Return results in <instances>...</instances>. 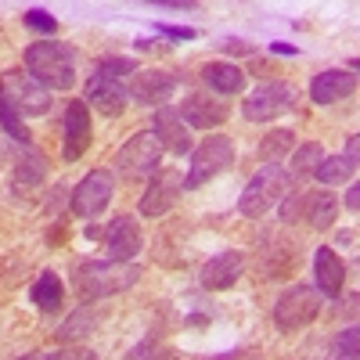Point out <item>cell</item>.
<instances>
[{"mask_svg":"<svg viewBox=\"0 0 360 360\" xmlns=\"http://www.w3.org/2000/svg\"><path fill=\"white\" fill-rule=\"evenodd\" d=\"M137 278H141V270L134 263L86 259V263H76V270H72V288L83 303H98V299H108L115 292L134 288Z\"/></svg>","mask_w":360,"mask_h":360,"instance_id":"obj_1","label":"cell"},{"mask_svg":"<svg viewBox=\"0 0 360 360\" xmlns=\"http://www.w3.org/2000/svg\"><path fill=\"white\" fill-rule=\"evenodd\" d=\"M25 72L33 76L44 90H72L76 83V58L65 44H29L25 51Z\"/></svg>","mask_w":360,"mask_h":360,"instance_id":"obj_2","label":"cell"},{"mask_svg":"<svg viewBox=\"0 0 360 360\" xmlns=\"http://www.w3.org/2000/svg\"><path fill=\"white\" fill-rule=\"evenodd\" d=\"M288 195V173L281 166H259L252 173V180L245 184L242 198H238V213L242 217H263L274 202H281Z\"/></svg>","mask_w":360,"mask_h":360,"instance_id":"obj_3","label":"cell"},{"mask_svg":"<svg viewBox=\"0 0 360 360\" xmlns=\"http://www.w3.org/2000/svg\"><path fill=\"white\" fill-rule=\"evenodd\" d=\"M234 166V141L217 134V137H205L195 152H191V169L184 176V191H195L202 184H209L213 176H220L224 169Z\"/></svg>","mask_w":360,"mask_h":360,"instance_id":"obj_4","label":"cell"},{"mask_svg":"<svg viewBox=\"0 0 360 360\" xmlns=\"http://www.w3.org/2000/svg\"><path fill=\"white\" fill-rule=\"evenodd\" d=\"M162 162V144L152 130H141L134 134L123 148L115 152V169L119 176H127V180H144V176H152Z\"/></svg>","mask_w":360,"mask_h":360,"instance_id":"obj_5","label":"cell"},{"mask_svg":"<svg viewBox=\"0 0 360 360\" xmlns=\"http://www.w3.org/2000/svg\"><path fill=\"white\" fill-rule=\"evenodd\" d=\"M0 98H4L18 115H44L51 108V94L25 69H11V72L0 76Z\"/></svg>","mask_w":360,"mask_h":360,"instance_id":"obj_6","label":"cell"},{"mask_svg":"<svg viewBox=\"0 0 360 360\" xmlns=\"http://www.w3.org/2000/svg\"><path fill=\"white\" fill-rule=\"evenodd\" d=\"M321 314V295L310 285H295L288 288L278 303H274V324L281 332H299V328L314 324Z\"/></svg>","mask_w":360,"mask_h":360,"instance_id":"obj_7","label":"cell"},{"mask_svg":"<svg viewBox=\"0 0 360 360\" xmlns=\"http://www.w3.org/2000/svg\"><path fill=\"white\" fill-rule=\"evenodd\" d=\"M112 191H115V180L108 169H90L79 184L72 188V213L83 217V220H94L101 217L108 202H112Z\"/></svg>","mask_w":360,"mask_h":360,"instance_id":"obj_8","label":"cell"},{"mask_svg":"<svg viewBox=\"0 0 360 360\" xmlns=\"http://www.w3.org/2000/svg\"><path fill=\"white\" fill-rule=\"evenodd\" d=\"M101 242H105L108 259H115V263H130V259L144 249V234H141L137 217L115 213V217L108 220V227L101 231Z\"/></svg>","mask_w":360,"mask_h":360,"instance_id":"obj_9","label":"cell"},{"mask_svg":"<svg viewBox=\"0 0 360 360\" xmlns=\"http://www.w3.org/2000/svg\"><path fill=\"white\" fill-rule=\"evenodd\" d=\"M180 191H184V180L176 176V169H155L152 180H148V188H144V195H141V202H137L141 217H148V220L166 217L176 205Z\"/></svg>","mask_w":360,"mask_h":360,"instance_id":"obj_10","label":"cell"},{"mask_svg":"<svg viewBox=\"0 0 360 360\" xmlns=\"http://www.w3.org/2000/svg\"><path fill=\"white\" fill-rule=\"evenodd\" d=\"M292 105H295V90L288 83H263L242 105V115L249 119V123H270V119L292 112Z\"/></svg>","mask_w":360,"mask_h":360,"instance_id":"obj_11","label":"cell"},{"mask_svg":"<svg viewBox=\"0 0 360 360\" xmlns=\"http://www.w3.org/2000/svg\"><path fill=\"white\" fill-rule=\"evenodd\" d=\"M127 86L123 79H115V76H105V72H94L86 79V105L90 108H98L101 115L115 119V115H123L127 108Z\"/></svg>","mask_w":360,"mask_h":360,"instance_id":"obj_12","label":"cell"},{"mask_svg":"<svg viewBox=\"0 0 360 360\" xmlns=\"http://www.w3.org/2000/svg\"><path fill=\"white\" fill-rule=\"evenodd\" d=\"M176 76L173 72H162V69H144V72H137V79L130 83V90L127 94L137 101V105H144V108H159L162 101H169V94L176 90Z\"/></svg>","mask_w":360,"mask_h":360,"instance_id":"obj_13","label":"cell"},{"mask_svg":"<svg viewBox=\"0 0 360 360\" xmlns=\"http://www.w3.org/2000/svg\"><path fill=\"white\" fill-rule=\"evenodd\" d=\"M242 274H245V256L238 252V249H227V252L213 256L209 263H202L198 281H202V288H209V292H224V288H231Z\"/></svg>","mask_w":360,"mask_h":360,"instance_id":"obj_14","label":"cell"},{"mask_svg":"<svg viewBox=\"0 0 360 360\" xmlns=\"http://www.w3.org/2000/svg\"><path fill=\"white\" fill-rule=\"evenodd\" d=\"M90 148V112H86V101H69L65 108V148H62V159L65 162H76L86 155Z\"/></svg>","mask_w":360,"mask_h":360,"instance_id":"obj_15","label":"cell"},{"mask_svg":"<svg viewBox=\"0 0 360 360\" xmlns=\"http://www.w3.org/2000/svg\"><path fill=\"white\" fill-rule=\"evenodd\" d=\"M184 119V127H195V130H213V127H224L227 119V101H217L209 94H191L176 112Z\"/></svg>","mask_w":360,"mask_h":360,"instance_id":"obj_16","label":"cell"},{"mask_svg":"<svg viewBox=\"0 0 360 360\" xmlns=\"http://www.w3.org/2000/svg\"><path fill=\"white\" fill-rule=\"evenodd\" d=\"M314 278H317V292L328 299H339L342 285H346V263L335 256L332 245H321L314 252Z\"/></svg>","mask_w":360,"mask_h":360,"instance_id":"obj_17","label":"cell"},{"mask_svg":"<svg viewBox=\"0 0 360 360\" xmlns=\"http://www.w3.org/2000/svg\"><path fill=\"white\" fill-rule=\"evenodd\" d=\"M162 144V152H173V155H188L191 152V134L184 127V119H180L173 108H159L155 112V130H152Z\"/></svg>","mask_w":360,"mask_h":360,"instance_id":"obj_18","label":"cell"},{"mask_svg":"<svg viewBox=\"0 0 360 360\" xmlns=\"http://www.w3.org/2000/svg\"><path fill=\"white\" fill-rule=\"evenodd\" d=\"M356 90V76L353 72H342V69H328L321 76H314L310 83V98L317 105H335V101H346Z\"/></svg>","mask_w":360,"mask_h":360,"instance_id":"obj_19","label":"cell"},{"mask_svg":"<svg viewBox=\"0 0 360 360\" xmlns=\"http://www.w3.org/2000/svg\"><path fill=\"white\" fill-rule=\"evenodd\" d=\"M335 213H339L335 195H328V191L299 195V217H307V224H310L314 231H328V227L335 224Z\"/></svg>","mask_w":360,"mask_h":360,"instance_id":"obj_20","label":"cell"},{"mask_svg":"<svg viewBox=\"0 0 360 360\" xmlns=\"http://www.w3.org/2000/svg\"><path fill=\"white\" fill-rule=\"evenodd\" d=\"M44 176H47V162L40 152H25L15 166V176H11V188L15 195H33L40 184H44Z\"/></svg>","mask_w":360,"mask_h":360,"instance_id":"obj_21","label":"cell"},{"mask_svg":"<svg viewBox=\"0 0 360 360\" xmlns=\"http://www.w3.org/2000/svg\"><path fill=\"white\" fill-rule=\"evenodd\" d=\"M202 79L217 90V94H242V86H245V72L231 65V62H209L202 65Z\"/></svg>","mask_w":360,"mask_h":360,"instance_id":"obj_22","label":"cell"},{"mask_svg":"<svg viewBox=\"0 0 360 360\" xmlns=\"http://www.w3.org/2000/svg\"><path fill=\"white\" fill-rule=\"evenodd\" d=\"M321 159H324V148H321L317 141H307V144L295 148V155L288 159V169H285V173H288L292 180H310V176L317 173Z\"/></svg>","mask_w":360,"mask_h":360,"instance_id":"obj_23","label":"cell"},{"mask_svg":"<svg viewBox=\"0 0 360 360\" xmlns=\"http://www.w3.org/2000/svg\"><path fill=\"white\" fill-rule=\"evenodd\" d=\"M292 144H295V134H292V130H270V134L259 141L256 155L263 159V166H278L281 159H288Z\"/></svg>","mask_w":360,"mask_h":360,"instance_id":"obj_24","label":"cell"},{"mask_svg":"<svg viewBox=\"0 0 360 360\" xmlns=\"http://www.w3.org/2000/svg\"><path fill=\"white\" fill-rule=\"evenodd\" d=\"M62 281H58V274L54 270H44V274L37 278V285H33V303L44 310V314H54L58 307H62Z\"/></svg>","mask_w":360,"mask_h":360,"instance_id":"obj_25","label":"cell"},{"mask_svg":"<svg viewBox=\"0 0 360 360\" xmlns=\"http://www.w3.org/2000/svg\"><path fill=\"white\" fill-rule=\"evenodd\" d=\"M94 328H98V314L94 310H86V307H79L62 328H58V332H54V339L58 342H76V339H86L90 332H94Z\"/></svg>","mask_w":360,"mask_h":360,"instance_id":"obj_26","label":"cell"},{"mask_svg":"<svg viewBox=\"0 0 360 360\" xmlns=\"http://www.w3.org/2000/svg\"><path fill=\"white\" fill-rule=\"evenodd\" d=\"M353 173H356V162L353 159H346V155H324L314 176L321 180V184H346Z\"/></svg>","mask_w":360,"mask_h":360,"instance_id":"obj_27","label":"cell"},{"mask_svg":"<svg viewBox=\"0 0 360 360\" xmlns=\"http://www.w3.org/2000/svg\"><path fill=\"white\" fill-rule=\"evenodd\" d=\"M0 130H8L15 141H22V144H29V130H25V123H22V115L0 98Z\"/></svg>","mask_w":360,"mask_h":360,"instance_id":"obj_28","label":"cell"},{"mask_svg":"<svg viewBox=\"0 0 360 360\" xmlns=\"http://www.w3.org/2000/svg\"><path fill=\"white\" fill-rule=\"evenodd\" d=\"M22 22H25V29H33V33H44V37H51L54 29H58V22H54L44 8H29V11L22 15Z\"/></svg>","mask_w":360,"mask_h":360,"instance_id":"obj_29","label":"cell"},{"mask_svg":"<svg viewBox=\"0 0 360 360\" xmlns=\"http://www.w3.org/2000/svg\"><path fill=\"white\" fill-rule=\"evenodd\" d=\"M98 72H105V76H123V72H137V62L134 58H105V62L98 65Z\"/></svg>","mask_w":360,"mask_h":360,"instance_id":"obj_30","label":"cell"},{"mask_svg":"<svg viewBox=\"0 0 360 360\" xmlns=\"http://www.w3.org/2000/svg\"><path fill=\"white\" fill-rule=\"evenodd\" d=\"M339 353H342V360H356V328H346L339 335Z\"/></svg>","mask_w":360,"mask_h":360,"instance_id":"obj_31","label":"cell"},{"mask_svg":"<svg viewBox=\"0 0 360 360\" xmlns=\"http://www.w3.org/2000/svg\"><path fill=\"white\" fill-rule=\"evenodd\" d=\"M159 33L169 37V40H195L198 29H191V25H159Z\"/></svg>","mask_w":360,"mask_h":360,"instance_id":"obj_32","label":"cell"},{"mask_svg":"<svg viewBox=\"0 0 360 360\" xmlns=\"http://www.w3.org/2000/svg\"><path fill=\"white\" fill-rule=\"evenodd\" d=\"M51 360H98V353L94 349H86V346H65L58 356H51Z\"/></svg>","mask_w":360,"mask_h":360,"instance_id":"obj_33","label":"cell"},{"mask_svg":"<svg viewBox=\"0 0 360 360\" xmlns=\"http://www.w3.org/2000/svg\"><path fill=\"white\" fill-rule=\"evenodd\" d=\"M141 360H180V356L169 349H159V346H148V349H141Z\"/></svg>","mask_w":360,"mask_h":360,"instance_id":"obj_34","label":"cell"},{"mask_svg":"<svg viewBox=\"0 0 360 360\" xmlns=\"http://www.w3.org/2000/svg\"><path fill=\"white\" fill-rule=\"evenodd\" d=\"M224 51H227V54H249L252 47H249V44H242V40H227V44H224Z\"/></svg>","mask_w":360,"mask_h":360,"instance_id":"obj_35","label":"cell"},{"mask_svg":"<svg viewBox=\"0 0 360 360\" xmlns=\"http://www.w3.org/2000/svg\"><path fill=\"white\" fill-rule=\"evenodd\" d=\"M356 152H360V137H356V134H353V137H349V144H346V152H342V155H346V159H353V162H356Z\"/></svg>","mask_w":360,"mask_h":360,"instance_id":"obj_36","label":"cell"},{"mask_svg":"<svg viewBox=\"0 0 360 360\" xmlns=\"http://www.w3.org/2000/svg\"><path fill=\"white\" fill-rule=\"evenodd\" d=\"M346 205L356 213V205H360V191H356V188H349V191H346Z\"/></svg>","mask_w":360,"mask_h":360,"instance_id":"obj_37","label":"cell"},{"mask_svg":"<svg viewBox=\"0 0 360 360\" xmlns=\"http://www.w3.org/2000/svg\"><path fill=\"white\" fill-rule=\"evenodd\" d=\"M270 51H274V54H295L292 44H270Z\"/></svg>","mask_w":360,"mask_h":360,"instance_id":"obj_38","label":"cell"},{"mask_svg":"<svg viewBox=\"0 0 360 360\" xmlns=\"http://www.w3.org/2000/svg\"><path fill=\"white\" fill-rule=\"evenodd\" d=\"M217 360H259L256 353H231V356H217Z\"/></svg>","mask_w":360,"mask_h":360,"instance_id":"obj_39","label":"cell"},{"mask_svg":"<svg viewBox=\"0 0 360 360\" xmlns=\"http://www.w3.org/2000/svg\"><path fill=\"white\" fill-rule=\"evenodd\" d=\"M18 360H51L47 353H25V356H18Z\"/></svg>","mask_w":360,"mask_h":360,"instance_id":"obj_40","label":"cell"},{"mask_svg":"<svg viewBox=\"0 0 360 360\" xmlns=\"http://www.w3.org/2000/svg\"><path fill=\"white\" fill-rule=\"evenodd\" d=\"M0 159H8V152H4V144H0Z\"/></svg>","mask_w":360,"mask_h":360,"instance_id":"obj_41","label":"cell"}]
</instances>
